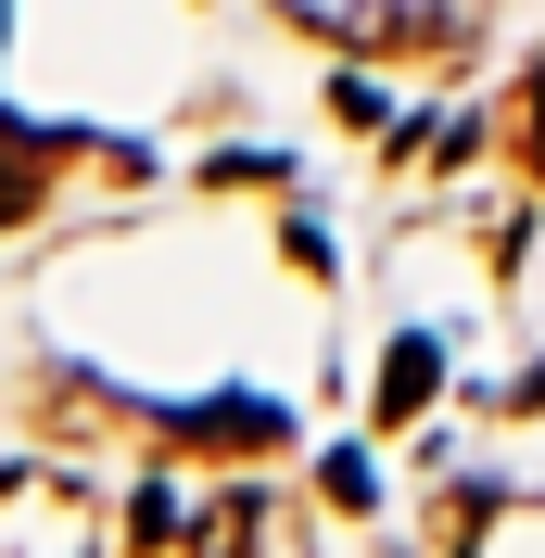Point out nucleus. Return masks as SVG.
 <instances>
[{"instance_id":"f257e3e1","label":"nucleus","mask_w":545,"mask_h":558,"mask_svg":"<svg viewBox=\"0 0 545 558\" xmlns=\"http://www.w3.org/2000/svg\"><path fill=\"white\" fill-rule=\"evenodd\" d=\"M0 558H102V495L64 470H0Z\"/></svg>"},{"instance_id":"f03ea898","label":"nucleus","mask_w":545,"mask_h":558,"mask_svg":"<svg viewBox=\"0 0 545 558\" xmlns=\"http://www.w3.org/2000/svg\"><path fill=\"white\" fill-rule=\"evenodd\" d=\"M317 26L368 38V51H470V13H432V0H393V13H317Z\"/></svg>"},{"instance_id":"7ed1b4c3","label":"nucleus","mask_w":545,"mask_h":558,"mask_svg":"<svg viewBox=\"0 0 545 558\" xmlns=\"http://www.w3.org/2000/svg\"><path fill=\"white\" fill-rule=\"evenodd\" d=\"M191 558H267V495L254 483H229V495H204L191 508V533H178Z\"/></svg>"},{"instance_id":"20e7f679","label":"nucleus","mask_w":545,"mask_h":558,"mask_svg":"<svg viewBox=\"0 0 545 558\" xmlns=\"http://www.w3.org/2000/svg\"><path fill=\"white\" fill-rule=\"evenodd\" d=\"M178 432H191V445H254V457H267L279 445V407H267V393H216V407H191Z\"/></svg>"},{"instance_id":"39448f33","label":"nucleus","mask_w":545,"mask_h":558,"mask_svg":"<svg viewBox=\"0 0 545 558\" xmlns=\"http://www.w3.org/2000/svg\"><path fill=\"white\" fill-rule=\"evenodd\" d=\"M432 381H444V355H432V343H393V368H380V418H419Z\"/></svg>"},{"instance_id":"423d86ee","label":"nucleus","mask_w":545,"mask_h":558,"mask_svg":"<svg viewBox=\"0 0 545 558\" xmlns=\"http://www.w3.org/2000/svg\"><path fill=\"white\" fill-rule=\"evenodd\" d=\"M128 533H140V546H178V533H191V521H178V495H166V483H140V508H128Z\"/></svg>"},{"instance_id":"0eeeda50","label":"nucleus","mask_w":545,"mask_h":558,"mask_svg":"<svg viewBox=\"0 0 545 558\" xmlns=\"http://www.w3.org/2000/svg\"><path fill=\"white\" fill-rule=\"evenodd\" d=\"M520 166L545 178V64H533V89H520Z\"/></svg>"}]
</instances>
